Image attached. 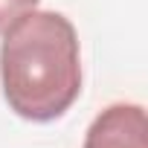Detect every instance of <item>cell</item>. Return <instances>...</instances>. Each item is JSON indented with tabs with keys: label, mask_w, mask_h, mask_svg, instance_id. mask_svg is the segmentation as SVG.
Returning a JSON list of instances; mask_svg holds the SVG:
<instances>
[{
	"label": "cell",
	"mask_w": 148,
	"mask_h": 148,
	"mask_svg": "<svg viewBox=\"0 0 148 148\" xmlns=\"http://www.w3.org/2000/svg\"><path fill=\"white\" fill-rule=\"evenodd\" d=\"M0 82L9 108L29 122H52L82 93L79 35L61 12L32 9L0 41Z\"/></svg>",
	"instance_id": "1"
},
{
	"label": "cell",
	"mask_w": 148,
	"mask_h": 148,
	"mask_svg": "<svg viewBox=\"0 0 148 148\" xmlns=\"http://www.w3.org/2000/svg\"><path fill=\"white\" fill-rule=\"evenodd\" d=\"M82 148H148V119L139 105H110L87 128Z\"/></svg>",
	"instance_id": "2"
},
{
	"label": "cell",
	"mask_w": 148,
	"mask_h": 148,
	"mask_svg": "<svg viewBox=\"0 0 148 148\" xmlns=\"http://www.w3.org/2000/svg\"><path fill=\"white\" fill-rule=\"evenodd\" d=\"M32 9H38V0H0V35Z\"/></svg>",
	"instance_id": "3"
}]
</instances>
